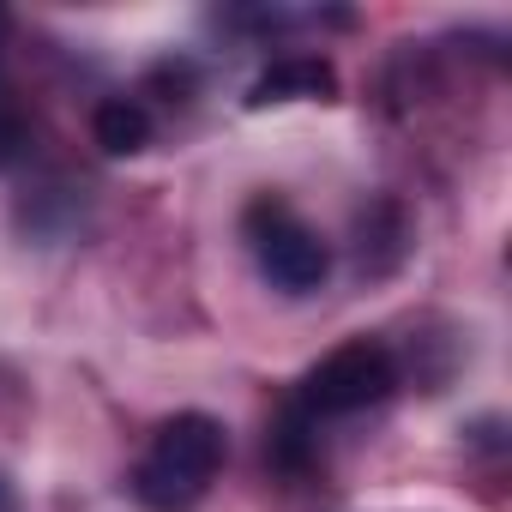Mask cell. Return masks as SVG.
I'll return each instance as SVG.
<instances>
[{"label": "cell", "mask_w": 512, "mask_h": 512, "mask_svg": "<svg viewBox=\"0 0 512 512\" xmlns=\"http://www.w3.org/2000/svg\"><path fill=\"white\" fill-rule=\"evenodd\" d=\"M223 458H229L223 422L205 416V410H181V416H169V422L151 434V446L139 452L127 488H133V500H139L145 512H193V506L211 494Z\"/></svg>", "instance_id": "6da1fadb"}, {"label": "cell", "mask_w": 512, "mask_h": 512, "mask_svg": "<svg viewBox=\"0 0 512 512\" xmlns=\"http://www.w3.org/2000/svg\"><path fill=\"white\" fill-rule=\"evenodd\" d=\"M241 229H247V247H253V266H260L266 284H278L284 296H308V290L326 284L332 247L320 241V229H314L296 205H284V199L266 193V199L247 205Z\"/></svg>", "instance_id": "3957f363"}, {"label": "cell", "mask_w": 512, "mask_h": 512, "mask_svg": "<svg viewBox=\"0 0 512 512\" xmlns=\"http://www.w3.org/2000/svg\"><path fill=\"white\" fill-rule=\"evenodd\" d=\"M31 151V127H25V115L7 103V91H0V163H19Z\"/></svg>", "instance_id": "52a82bcc"}, {"label": "cell", "mask_w": 512, "mask_h": 512, "mask_svg": "<svg viewBox=\"0 0 512 512\" xmlns=\"http://www.w3.org/2000/svg\"><path fill=\"white\" fill-rule=\"evenodd\" d=\"M91 139H97L109 157L145 151V145H151V115H145V103H133V97H103L97 115H91Z\"/></svg>", "instance_id": "5b68a950"}, {"label": "cell", "mask_w": 512, "mask_h": 512, "mask_svg": "<svg viewBox=\"0 0 512 512\" xmlns=\"http://www.w3.org/2000/svg\"><path fill=\"white\" fill-rule=\"evenodd\" d=\"M332 103L338 97V73H332V61H320V55H284V61H272L260 79L247 85V109H272V103Z\"/></svg>", "instance_id": "277c9868"}, {"label": "cell", "mask_w": 512, "mask_h": 512, "mask_svg": "<svg viewBox=\"0 0 512 512\" xmlns=\"http://www.w3.org/2000/svg\"><path fill=\"white\" fill-rule=\"evenodd\" d=\"M7 506H13V500H7V482H0V512H7Z\"/></svg>", "instance_id": "ba28073f"}, {"label": "cell", "mask_w": 512, "mask_h": 512, "mask_svg": "<svg viewBox=\"0 0 512 512\" xmlns=\"http://www.w3.org/2000/svg\"><path fill=\"white\" fill-rule=\"evenodd\" d=\"M314 428H320V422H308V416L290 404V410L278 416V428H272V446H266L272 464H278V470H308V464H314Z\"/></svg>", "instance_id": "8992f818"}, {"label": "cell", "mask_w": 512, "mask_h": 512, "mask_svg": "<svg viewBox=\"0 0 512 512\" xmlns=\"http://www.w3.org/2000/svg\"><path fill=\"white\" fill-rule=\"evenodd\" d=\"M398 386V356L380 344V338H344L338 350H326L308 380L296 386V410L308 422H332V416H356V410H374L386 404Z\"/></svg>", "instance_id": "7a4b0ae2"}]
</instances>
